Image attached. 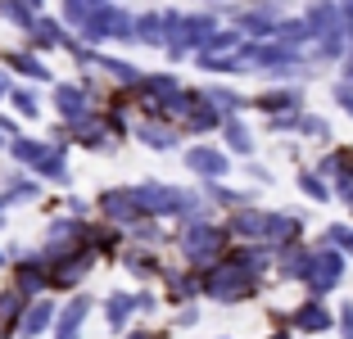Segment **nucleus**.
I'll return each mask as SVG.
<instances>
[{"label": "nucleus", "instance_id": "nucleus-1", "mask_svg": "<svg viewBox=\"0 0 353 339\" xmlns=\"http://www.w3.org/2000/svg\"><path fill=\"white\" fill-rule=\"evenodd\" d=\"M227 222H208V217H190L176 226V249L186 254L190 267H213L227 254Z\"/></svg>", "mask_w": 353, "mask_h": 339}, {"label": "nucleus", "instance_id": "nucleus-2", "mask_svg": "<svg viewBox=\"0 0 353 339\" xmlns=\"http://www.w3.org/2000/svg\"><path fill=\"white\" fill-rule=\"evenodd\" d=\"M254 289H259V280L250 271H240L227 254L213 267H204V280H199V294L213 303H245V298H254Z\"/></svg>", "mask_w": 353, "mask_h": 339}, {"label": "nucleus", "instance_id": "nucleus-3", "mask_svg": "<svg viewBox=\"0 0 353 339\" xmlns=\"http://www.w3.org/2000/svg\"><path fill=\"white\" fill-rule=\"evenodd\" d=\"M14 163L32 167V176H46V181H68V150L50 141H32V136H14L10 141Z\"/></svg>", "mask_w": 353, "mask_h": 339}, {"label": "nucleus", "instance_id": "nucleus-4", "mask_svg": "<svg viewBox=\"0 0 353 339\" xmlns=\"http://www.w3.org/2000/svg\"><path fill=\"white\" fill-rule=\"evenodd\" d=\"M104 41H136V14H127L118 0H104V10L82 28V45H104Z\"/></svg>", "mask_w": 353, "mask_h": 339}, {"label": "nucleus", "instance_id": "nucleus-5", "mask_svg": "<svg viewBox=\"0 0 353 339\" xmlns=\"http://www.w3.org/2000/svg\"><path fill=\"white\" fill-rule=\"evenodd\" d=\"M340 280H344V254L340 249H331V245H317L312 249V267H308V294L312 298H326L331 289H340Z\"/></svg>", "mask_w": 353, "mask_h": 339}, {"label": "nucleus", "instance_id": "nucleus-6", "mask_svg": "<svg viewBox=\"0 0 353 339\" xmlns=\"http://www.w3.org/2000/svg\"><path fill=\"white\" fill-rule=\"evenodd\" d=\"M281 19H285V0H259L245 14H236V32L250 37V41H272V32H276Z\"/></svg>", "mask_w": 353, "mask_h": 339}, {"label": "nucleus", "instance_id": "nucleus-7", "mask_svg": "<svg viewBox=\"0 0 353 339\" xmlns=\"http://www.w3.org/2000/svg\"><path fill=\"white\" fill-rule=\"evenodd\" d=\"M100 213H104V222L114 226V231H132L136 222H145V213H141V204H136V195H132V185L104 190L100 195Z\"/></svg>", "mask_w": 353, "mask_h": 339}, {"label": "nucleus", "instance_id": "nucleus-8", "mask_svg": "<svg viewBox=\"0 0 353 339\" xmlns=\"http://www.w3.org/2000/svg\"><path fill=\"white\" fill-rule=\"evenodd\" d=\"M181 163H186L195 176H204V181H222V176L231 172L227 150H213V145H190L186 154H181Z\"/></svg>", "mask_w": 353, "mask_h": 339}, {"label": "nucleus", "instance_id": "nucleus-9", "mask_svg": "<svg viewBox=\"0 0 353 339\" xmlns=\"http://www.w3.org/2000/svg\"><path fill=\"white\" fill-rule=\"evenodd\" d=\"M227 231L245 245H268V213L263 208H236L227 217Z\"/></svg>", "mask_w": 353, "mask_h": 339}, {"label": "nucleus", "instance_id": "nucleus-10", "mask_svg": "<svg viewBox=\"0 0 353 339\" xmlns=\"http://www.w3.org/2000/svg\"><path fill=\"white\" fill-rule=\"evenodd\" d=\"M181 91H186V86L176 82L172 72H141V95L150 100V109H154V113H163Z\"/></svg>", "mask_w": 353, "mask_h": 339}, {"label": "nucleus", "instance_id": "nucleus-11", "mask_svg": "<svg viewBox=\"0 0 353 339\" xmlns=\"http://www.w3.org/2000/svg\"><path fill=\"white\" fill-rule=\"evenodd\" d=\"M290 326L294 330H303V335H322V330H335V317H331V308H326L322 298H303L299 308L290 312Z\"/></svg>", "mask_w": 353, "mask_h": 339}, {"label": "nucleus", "instance_id": "nucleus-12", "mask_svg": "<svg viewBox=\"0 0 353 339\" xmlns=\"http://www.w3.org/2000/svg\"><path fill=\"white\" fill-rule=\"evenodd\" d=\"M54 317H59V312H54L50 298H32L28 308H23L19 326H14V335H19V339H37V335H46V330L54 326Z\"/></svg>", "mask_w": 353, "mask_h": 339}, {"label": "nucleus", "instance_id": "nucleus-13", "mask_svg": "<svg viewBox=\"0 0 353 339\" xmlns=\"http://www.w3.org/2000/svg\"><path fill=\"white\" fill-rule=\"evenodd\" d=\"M303 23H308L312 41H317V37H331V32H340V28H344L340 0H312L308 10H303Z\"/></svg>", "mask_w": 353, "mask_h": 339}, {"label": "nucleus", "instance_id": "nucleus-14", "mask_svg": "<svg viewBox=\"0 0 353 339\" xmlns=\"http://www.w3.org/2000/svg\"><path fill=\"white\" fill-rule=\"evenodd\" d=\"M54 109L63 113V123H77V118L95 113V104H91V95H86V86H77V82H59V86H54Z\"/></svg>", "mask_w": 353, "mask_h": 339}, {"label": "nucleus", "instance_id": "nucleus-15", "mask_svg": "<svg viewBox=\"0 0 353 339\" xmlns=\"http://www.w3.org/2000/svg\"><path fill=\"white\" fill-rule=\"evenodd\" d=\"M299 236H303V217L299 213H268V245L272 249L299 245Z\"/></svg>", "mask_w": 353, "mask_h": 339}, {"label": "nucleus", "instance_id": "nucleus-16", "mask_svg": "<svg viewBox=\"0 0 353 339\" xmlns=\"http://www.w3.org/2000/svg\"><path fill=\"white\" fill-rule=\"evenodd\" d=\"M308 267H312V249H303V245L276 249V276L281 280H308Z\"/></svg>", "mask_w": 353, "mask_h": 339}, {"label": "nucleus", "instance_id": "nucleus-17", "mask_svg": "<svg viewBox=\"0 0 353 339\" xmlns=\"http://www.w3.org/2000/svg\"><path fill=\"white\" fill-rule=\"evenodd\" d=\"M68 41H73V37L63 32V23L41 19V14H37V23H32V32H28V45H32V50H63Z\"/></svg>", "mask_w": 353, "mask_h": 339}, {"label": "nucleus", "instance_id": "nucleus-18", "mask_svg": "<svg viewBox=\"0 0 353 339\" xmlns=\"http://www.w3.org/2000/svg\"><path fill=\"white\" fill-rule=\"evenodd\" d=\"M77 240H86L82 217H54V222L46 226V249H73Z\"/></svg>", "mask_w": 353, "mask_h": 339}, {"label": "nucleus", "instance_id": "nucleus-19", "mask_svg": "<svg viewBox=\"0 0 353 339\" xmlns=\"http://www.w3.org/2000/svg\"><path fill=\"white\" fill-rule=\"evenodd\" d=\"M86 312H91V298H86V294H73V303L54 317V339H77V335H82Z\"/></svg>", "mask_w": 353, "mask_h": 339}, {"label": "nucleus", "instance_id": "nucleus-20", "mask_svg": "<svg viewBox=\"0 0 353 339\" xmlns=\"http://www.w3.org/2000/svg\"><path fill=\"white\" fill-rule=\"evenodd\" d=\"M136 141L150 145V150H159V154H168V150H176V141H181V127H163V123H136Z\"/></svg>", "mask_w": 353, "mask_h": 339}, {"label": "nucleus", "instance_id": "nucleus-21", "mask_svg": "<svg viewBox=\"0 0 353 339\" xmlns=\"http://www.w3.org/2000/svg\"><path fill=\"white\" fill-rule=\"evenodd\" d=\"M222 141H227V150H236V154H245V158L254 154V132L240 113H227V118H222Z\"/></svg>", "mask_w": 353, "mask_h": 339}, {"label": "nucleus", "instance_id": "nucleus-22", "mask_svg": "<svg viewBox=\"0 0 353 339\" xmlns=\"http://www.w3.org/2000/svg\"><path fill=\"white\" fill-rule=\"evenodd\" d=\"M272 41H276L281 50L299 54L303 45L312 41V32H308V23H303V19H281V23H276V32H272Z\"/></svg>", "mask_w": 353, "mask_h": 339}, {"label": "nucleus", "instance_id": "nucleus-23", "mask_svg": "<svg viewBox=\"0 0 353 339\" xmlns=\"http://www.w3.org/2000/svg\"><path fill=\"white\" fill-rule=\"evenodd\" d=\"M136 41H141V45H168V23H163V10H145V14H136Z\"/></svg>", "mask_w": 353, "mask_h": 339}, {"label": "nucleus", "instance_id": "nucleus-24", "mask_svg": "<svg viewBox=\"0 0 353 339\" xmlns=\"http://www.w3.org/2000/svg\"><path fill=\"white\" fill-rule=\"evenodd\" d=\"M104 317H109V330H127V321L136 317V294H127V289L104 294Z\"/></svg>", "mask_w": 353, "mask_h": 339}, {"label": "nucleus", "instance_id": "nucleus-25", "mask_svg": "<svg viewBox=\"0 0 353 339\" xmlns=\"http://www.w3.org/2000/svg\"><path fill=\"white\" fill-rule=\"evenodd\" d=\"M95 68H100L104 77H114L118 86H141V68H132V63L118 59V54H95Z\"/></svg>", "mask_w": 353, "mask_h": 339}, {"label": "nucleus", "instance_id": "nucleus-26", "mask_svg": "<svg viewBox=\"0 0 353 339\" xmlns=\"http://www.w3.org/2000/svg\"><path fill=\"white\" fill-rule=\"evenodd\" d=\"M5 63H10L19 77H32V82H54V72L46 68V63L37 59L32 50H14V54H5Z\"/></svg>", "mask_w": 353, "mask_h": 339}, {"label": "nucleus", "instance_id": "nucleus-27", "mask_svg": "<svg viewBox=\"0 0 353 339\" xmlns=\"http://www.w3.org/2000/svg\"><path fill=\"white\" fill-rule=\"evenodd\" d=\"M254 109H268L272 118H281V113H299V91H263L259 100H254Z\"/></svg>", "mask_w": 353, "mask_h": 339}, {"label": "nucleus", "instance_id": "nucleus-28", "mask_svg": "<svg viewBox=\"0 0 353 339\" xmlns=\"http://www.w3.org/2000/svg\"><path fill=\"white\" fill-rule=\"evenodd\" d=\"M204 199H208V204H222V208H245V204H254L250 190H231V185H222V181H204Z\"/></svg>", "mask_w": 353, "mask_h": 339}, {"label": "nucleus", "instance_id": "nucleus-29", "mask_svg": "<svg viewBox=\"0 0 353 339\" xmlns=\"http://www.w3.org/2000/svg\"><path fill=\"white\" fill-rule=\"evenodd\" d=\"M312 54H317V59L322 63H331V59H349V32H331V37H317V45H312Z\"/></svg>", "mask_w": 353, "mask_h": 339}, {"label": "nucleus", "instance_id": "nucleus-30", "mask_svg": "<svg viewBox=\"0 0 353 339\" xmlns=\"http://www.w3.org/2000/svg\"><path fill=\"white\" fill-rule=\"evenodd\" d=\"M37 195H41V185L32 181V176H19V181H10L5 190H0V213L14 208V204H28V199H37Z\"/></svg>", "mask_w": 353, "mask_h": 339}, {"label": "nucleus", "instance_id": "nucleus-31", "mask_svg": "<svg viewBox=\"0 0 353 339\" xmlns=\"http://www.w3.org/2000/svg\"><path fill=\"white\" fill-rule=\"evenodd\" d=\"M100 10H104V0H63V19H68V28H77V32H82Z\"/></svg>", "mask_w": 353, "mask_h": 339}, {"label": "nucleus", "instance_id": "nucleus-32", "mask_svg": "<svg viewBox=\"0 0 353 339\" xmlns=\"http://www.w3.org/2000/svg\"><path fill=\"white\" fill-rule=\"evenodd\" d=\"M0 19L14 23L19 32H32V23H37V10H32L28 0H0Z\"/></svg>", "mask_w": 353, "mask_h": 339}, {"label": "nucleus", "instance_id": "nucleus-33", "mask_svg": "<svg viewBox=\"0 0 353 339\" xmlns=\"http://www.w3.org/2000/svg\"><path fill=\"white\" fill-rule=\"evenodd\" d=\"M240 45H245V37H240L236 28H218L213 37H208V45H204L199 54H227V50H240Z\"/></svg>", "mask_w": 353, "mask_h": 339}, {"label": "nucleus", "instance_id": "nucleus-34", "mask_svg": "<svg viewBox=\"0 0 353 339\" xmlns=\"http://www.w3.org/2000/svg\"><path fill=\"white\" fill-rule=\"evenodd\" d=\"M322 245H331V249H340L344 258H353V226H344V222H331L322 231Z\"/></svg>", "mask_w": 353, "mask_h": 339}, {"label": "nucleus", "instance_id": "nucleus-35", "mask_svg": "<svg viewBox=\"0 0 353 339\" xmlns=\"http://www.w3.org/2000/svg\"><path fill=\"white\" fill-rule=\"evenodd\" d=\"M123 267L136 271V276H154L159 263H154V254H150V249H127V254H123Z\"/></svg>", "mask_w": 353, "mask_h": 339}, {"label": "nucleus", "instance_id": "nucleus-36", "mask_svg": "<svg viewBox=\"0 0 353 339\" xmlns=\"http://www.w3.org/2000/svg\"><path fill=\"white\" fill-rule=\"evenodd\" d=\"M213 109H222V113H236V109H245V100H240L236 91H227V86H208V91H199Z\"/></svg>", "mask_w": 353, "mask_h": 339}, {"label": "nucleus", "instance_id": "nucleus-37", "mask_svg": "<svg viewBox=\"0 0 353 339\" xmlns=\"http://www.w3.org/2000/svg\"><path fill=\"white\" fill-rule=\"evenodd\" d=\"M299 185H303V195H308V199H317V204H326V199L335 195V190H331V181H326V176H317V172H299Z\"/></svg>", "mask_w": 353, "mask_h": 339}, {"label": "nucleus", "instance_id": "nucleus-38", "mask_svg": "<svg viewBox=\"0 0 353 339\" xmlns=\"http://www.w3.org/2000/svg\"><path fill=\"white\" fill-rule=\"evenodd\" d=\"M199 294V280L195 276H168V303H186V298Z\"/></svg>", "mask_w": 353, "mask_h": 339}, {"label": "nucleus", "instance_id": "nucleus-39", "mask_svg": "<svg viewBox=\"0 0 353 339\" xmlns=\"http://www.w3.org/2000/svg\"><path fill=\"white\" fill-rule=\"evenodd\" d=\"M10 104L23 113V118H41V100H37L28 86H14V91H10Z\"/></svg>", "mask_w": 353, "mask_h": 339}, {"label": "nucleus", "instance_id": "nucleus-40", "mask_svg": "<svg viewBox=\"0 0 353 339\" xmlns=\"http://www.w3.org/2000/svg\"><path fill=\"white\" fill-rule=\"evenodd\" d=\"M299 132H303V136H317V141H326V136H331V127H326V118H312V113H299Z\"/></svg>", "mask_w": 353, "mask_h": 339}, {"label": "nucleus", "instance_id": "nucleus-41", "mask_svg": "<svg viewBox=\"0 0 353 339\" xmlns=\"http://www.w3.org/2000/svg\"><path fill=\"white\" fill-rule=\"evenodd\" d=\"M335 330H340V339H353V298H344V303H340V317H335Z\"/></svg>", "mask_w": 353, "mask_h": 339}, {"label": "nucleus", "instance_id": "nucleus-42", "mask_svg": "<svg viewBox=\"0 0 353 339\" xmlns=\"http://www.w3.org/2000/svg\"><path fill=\"white\" fill-rule=\"evenodd\" d=\"M335 104H340V109L353 118V86L349 82H335Z\"/></svg>", "mask_w": 353, "mask_h": 339}, {"label": "nucleus", "instance_id": "nucleus-43", "mask_svg": "<svg viewBox=\"0 0 353 339\" xmlns=\"http://www.w3.org/2000/svg\"><path fill=\"white\" fill-rule=\"evenodd\" d=\"M10 91H14V86H10V72L0 68V100H10Z\"/></svg>", "mask_w": 353, "mask_h": 339}, {"label": "nucleus", "instance_id": "nucleus-44", "mask_svg": "<svg viewBox=\"0 0 353 339\" xmlns=\"http://www.w3.org/2000/svg\"><path fill=\"white\" fill-rule=\"evenodd\" d=\"M340 82H349V86H353V54L344 59V77H340Z\"/></svg>", "mask_w": 353, "mask_h": 339}, {"label": "nucleus", "instance_id": "nucleus-45", "mask_svg": "<svg viewBox=\"0 0 353 339\" xmlns=\"http://www.w3.org/2000/svg\"><path fill=\"white\" fill-rule=\"evenodd\" d=\"M340 14H344V23H353V0H340Z\"/></svg>", "mask_w": 353, "mask_h": 339}, {"label": "nucleus", "instance_id": "nucleus-46", "mask_svg": "<svg viewBox=\"0 0 353 339\" xmlns=\"http://www.w3.org/2000/svg\"><path fill=\"white\" fill-rule=\"evenodd\" d=\"M0 150H10V136H5V132H0Z\"/></svg>", "mask_w": 353, "mask_h": 339}, {"label": "nucleus", "instance_id": "nucleus-47", "mask_svg": "<svg viewBox=\"0 0 353 339\" xmlns=\"http://www.w3.org/2000/svg\"><path fill=\"white\" fill-rule=\"evenodd\" d=\"M5 263H10V254H5V249H0V267H5Z\"/></svg>", "mask_w": 353, "mask_h": 339}, {"label": "nucleus", "instance_id": "nucleus-48", "mask_svg": "<svg viewBox=\"0 0 353 339\" xmlns=\"http://www.w3.org/2000/svg\"><path fill=\"white\" fill-rule=\"evenodd\" d=\"M28 5H32V10H41V5H46V0H28Z\"/></svg>", "mask_w": 353, "mask_h": 339}]
</instances>
